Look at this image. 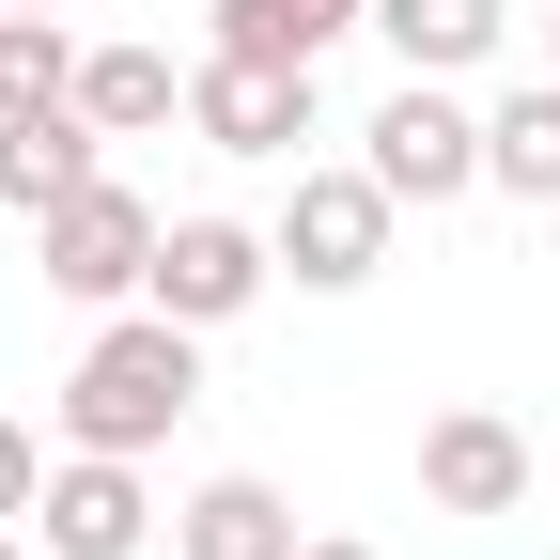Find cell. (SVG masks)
Masks as SVG:
<instances>
[{
	"mask_svg": "<svg viewBox=\"0 0 560 560\" xmlns=\"http://www.w3.org/2000/svg\"><path fill=\"white\" fill-rule=\"evenodd\" d=\"M359 140H374L359 172H374L389 202H420V219H436V202H467V187H482V109H467L452 79H405V94H389V109H374Z\"/></svg>",
	"mask_w": 560,
	"mask_h": 560,
	"instance_id": "obj_3",
	"label": "cell"
},
{
	"mask_svg": "<svg viewBox=\"0 0 560 560\" xmlns=\"http://www.w3.org/2000/svg\"><path fill=\"white\" fill-rule=\"evenodd\" d=\"M296 560H389V545H342V529H312V545H296Z\"/></svg>",
	"mask_w": 560,
	"mask_h": 560,
	"instance_id": "obj_16",
	"label": "cell"
},
{
	"mask_svg": "<svg viewBox=\"0 0 560 560\" xmlns=\"http://www.w3.org/2000/svg\"><path fill=\"white\" fill-rule=\"evenodd\" d=\"M420 499L436 514H529V436L499 405H436L420 420Z\"/></svg>",
	"mask_w": 560,
	"mask_h": 560,
	"instance_id": "obj_8",
	"label": "cell"
},
{
	"mask_svg": "<svg viewBox=\"0 0 560 560\" xmlns=\"http://www.w3.org/2000/svg\"><path fill=\"white\" fill-rule=\"evenodd\" d=\"M280 280V234H249V219H172L156 234V280H140V296H156L172 327H234L249 296Z\"/></svg>",
	"mask_w": 560,
	"mask_h": 560,
	"instance_id": "obj_6",
	"label": "cell"
},
{
	"mask_svg": "<svg viewBox=\"0 0 560 560\" xmlns=\"http://www.w3.org/2000/svg\"><path fill=\"white\" fill-rule=\"evenodd\" d=\"M482 187L560 202V79H514L499 109H482Z\"/></svg>",
	"mask_w": 560,
	"mask_h": 560,
	"instance_id": "obj_13",
	"label": "cell"
},
{
	"mask_svg": "<svg viewBox=\"0 0 560 560\" xmlns=\"http://www.w3.org/2000/svg\"><path fill=\"white\" fill-rule=\"evenodd\" d=\"M32 545H47V560H140V545H156L140 452H62V467H47V499H32Z\"/></svg>",
	"mask_w": 560,
	"mask_h": 560,
	"instance_id": "obj_7",
	"label": "cell"
},
{
	"mask_svg": "<svg viewBox=\"0 0 560 560\" xmlns=\"http://www.w3.org/2000/svg\"><path fill=\"white\" fill-rule=\"evenodd\" d=\"M545 79H560V16H545Z\"/></svg>",
	"mask_w": 560,
	"mask_h": 560,
	"instance_id": "obj_19",
	"label": "cell"
},
{
	"mask_svg": "<svg viewBox=\"0 0 560 560\" xmlns=\"http://www.w3.org/2000/svg\"><path fill=\"white\" fill-rule=\"evenodd\" d=\"M0 16H62V0H0Z\"/></svg>",
	"mask_w": 560,
	"mask_h": 560,
	"instance_id": "obj_18",
	"label": "cell"
},
{
	"mask_svg": "<svg viewBox=\"0 0 560 560\" xmlns=\"http://www.w3.org/2000/svg\"><path fill=\"white\" fill-rule=\"evenodd\" d=\"M389 219L405 202L374 187V172H296V202H280V280H312V296H359V280L389 265Z\"/></svg>",
	"mask_w": 560,
	"mask_h": 560,
	"instance_id": "obj_4",
	"label": "cell"
},
{
	"mask_svg": "<svg viewBox=\"0 0 560 560\" xmlns=\"http://www.w3.org/2000/svg\"><path fill=\"white\" fill-rule=\"evenodd\" d=\"M187 405H202V327H172L156 296H140V312H109L79 342V374H62L47 420H62V452H156Z\"/></svg>",
	"mask_w": 560,
	"mask_h": 560,
	"instance_id": "obj_1",
	"label": "cell"
},
{
	"mask_svg": "<svg viewBox=\"0 0 560 560\" xmlns=\"http://www.w3.org/2000/svg\"><path fill=\"white\" fill-rule=\"evenodd\" d=\"M374 32H389L405 79H467V62H499L514 0H374Z\"/></svg>",
	"mask_w": 560,
	"mask_h": 560,
	"instance_id": "obj_10",
	"label": "cell"
},
{
	"mask_svg": "<svg viewBox=\"0 0 560 560\" xmlns=\"http://www.w3.org/2000/svg\"><path fill=\"white\" fill-rule=\"evenodd\" d=\"M0 560H47V545H32V529H0Z\"/></svg>",
	"mask_w": 560,
	"mask_h": 560,
	"instance_id": "obj_17",
	"label": "cell"
},
{
	"mask_svg": "<svg viewBox=\"0 0 560 560\" xmlns=\"http://www.w3.org/2000/svg\"><path fill=\"white\" fill-rule=\"evenodd\" d=\"M94 109H32V125H0V202H16V219H47V202H79L94 187Z\"/></svg>",
	"mask_w": 560,
	"mask_h": 560,
	"instance_id": "obj_11",
	"label": "cell"
},
{
	"mask_svg": "<svg viewBox=\"0 0 560 560\" xmlns=\"http://www.w3.org/2000/svg\"><path fill=\"white\" fill-rule=\"evenodd\" d=\"M296 545H312L296 499H280V482H249V467H219V482L172 514V560H296Z\"/></svg>",
	"mask_w": 560,
	"mask_h": 560,
	"instance_id": "obj_9",
	"label": "cell"
},
{
	"mask_svg": "<svg viewBox=\"0 0 560 560\" xmlns=\"http://www.w3.org/2000/svg\"><path fill=\"white\" fill-rule=\"evenodd\" d=\"M32 499H47V436L0 420V529H32Z\"/></svg>",
	"mask_w": 560,
	"mask_h": 560,
	"instance_id": "obj_15",
	"label": "cell"
},
{
	"mask_svg": "<svg viewBox=\"0 0 560 560\" xmlns=\"http://www.w3.org/2000/svg\"><path fill=\"white\" fill-rule=\"evenodd\" d=\"M32 109H79V32L62 16H0V125Z\"/></svg>",
	"mask_w": 560,
	"mask_h": 560,
	"instance_id": "obj_14",
	"label": "cell"
},
{
	"mask_svg": "<svg viewBox=\"0 0 560 560\" xmlns=\"http://www.w3.org/2000/svg\"><path fill=\"white\" fill-rule=\"evenodd\" d=\"M187 140H202V156H296V140H312V62L202 47L187 62Z\"/></svg>",
	"mask_w": 560,
	"mask_h": 560,
	"instance_id": "obj_5",
	"label": "cell"
},
{
	"mask_svg": "<svg viewBox=\"0 0 560 560\" xmlns=\"http://www.w3.org/2000/svg\"><path fill=\"white\" fill-rule=\"evenodd\" d=\"M156 202H140V187H79V202H47V219H32V265H47V296H79V312H125L140 296V280H156Z\"/></svg>",
	"mask_w": 560,
	"mask_h": 560,
	"instance_id": "obj_2",
	"label": "cell"
},
{
	"mask_svg": "<svg viewBox=\"0 0 560 560\" xmlns=\"http://www.w3.org/2000/svg\"><path fill=\"white\" fill-rule=\"evenodd\" d=\"M79 109L109 140H156V125H187V62L172 47H79Z\"/></svg>",
	"mask_w": 560,
	"mask_h": 560,
	"instance_id": "obj_12",
	"label": "cell"
}]
</instances>
